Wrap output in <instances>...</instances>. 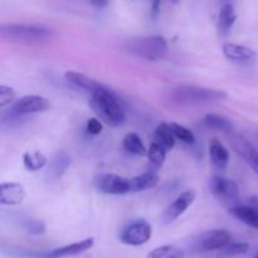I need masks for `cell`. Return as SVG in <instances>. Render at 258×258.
Returning <instances> with one entry per match:
<instances>
[{"label": "cell", "mask_w": 258, "mask_h": 258, "mask_svg": "<svg viewBox=\"0 0 258 258\" xmlns=\"http://www.w3.org/2000/svg\"><path fill=\"white\" fill-rule=\"evenodd\" d=\"M90 106L101 121L108 126L117 127L126 121V113L118 96L111 88L103 87L92 93Z\"/></svg>", "instance_id": "1"}, {"label": "cell", "mask_w": 258, "mask_h": 258, "mask_svg": "<svg viewBox=\"0 0 258 258\" xmlns=\"http://www.w3.org/2000/svg\"><path fill=\"white\" fill-rule=\"evenodd\" d=\"M169 97L181 105H194V103L216 102L227 98V92L217 88L199 87V86L181 85L170 88Z\"/></svg>", "instance_id": "2"}, {"label": "cell", "mask_w": 258, "mask_h": 258, "mask_svg": "<svg viewBox=\"0 0 258 258\" xmlns=\"http://www.w3.org/2000/svg\"><path fill=\"white\" fill-rule=\"evenodd\" d=\"M0 34L5 40L17 43H43L52 38L53 32L42 25L10 23L3 24Z\"/></svg>", "instance_id": "3"}, {"label": "cell", "mask_w": 258, "mask_h": 258, "mask_svg": "<svg viewBox=\"0 0 258 258\" xmlns=\"http://www.w3.org/2000/svg\"><path fill=\"white\" fill-rule=\"evenodd\" d=\"M126 48L136 57L155 62L165 57L168 52V43L161 35H150L128 40Z\"/></svg>", "instance_id": "4"}, {"label": "cell", "mask_w": 258, "mask_h": 258, "mask_svg": "<svg viewBox=\"0 0 258 258\" xmlns=\"http://www.w3.org/2000/svg\"><path fill=\"white\" fill-rule=\"evenodd\" d=\"M95 244V239L93 238H86L80 242H75V243L67 244V246L58 247V248H53L50 251H17L12 254L18 258H67L72 256H77V254L83 253V252L91 249Z\"/></svg>", "instance_id": "5"}, {"label": "cell", "mask_w": 258, "mask_h": 258, "mask_svg": "<svg viewBox=\"0 0 258 258\" xmlns=\"http://www.w3.org/2000/svg\"><path fill=\"white\" fill-rule=\"evenodd\" d=\"M153 236V227L145 219H136L122 228L120 232V241L126 246H143L148 243Z\"/></svg>", "instance_id": "6"}, {"label": "cell", "mask_w": 258, "mask_h": 258, "mask_svg": "<svg viewBox=\"0 0 258 258\" xmlns=\"http://www.w3.org/2000/svg\"><path fill=\"white\" fill-rule=\"evenodd\" d=\"M209 189L216 198L226 206H229V208L238 203L239 189L236 181L232 179L214 175L209 181Z\"/></svg>", "instance_id": "7"}, {"label": "cell", "mask_w": 258, "mask_h": 258, "mask_svg": "<svg viewBox=\"0 0 258 258\" xmlns=\"http://www.w3.org/2000/svg\"><path fill=\"white\" fill-rule=\"evenodd\" d=\"M232 242V234L226 229H211L202 233L194 242L197 252L221 251L223 247Z\"/></svg>", "instance_id": "8"}, {"label": "cell", "mask_w": 258, "mask_h": 258, "mask_svg": "<svg viewBox=\"0 0 258 258\" xmlns=\"http://www.w3.org/2000/svg\"><path fill=\"white\" fill-rule=\"evenodd\" d=\"M96 185L100 191L111 196H122L130 193V179H126L117 174H103L96 180Z\"/></svg>", "instance_id": "9"}, {"label": "cell", "mask_w": 258, "mask_h": 258, "mask_svg": "<svg viewBox=\"0 0 258 258\" xmlns=\"http://www.w3.org/2000/svg\"><path fill=\"white\" fill-rule=\"evenodd\" d=\"M50 103L43 96L38 95H27L18 98L12 106V110L22 116L33 115V113L45 112L49 110Z\"/></svg>", "instance_id": "10"}, {"label": "cell", "mask_w": 258, "mask_h": 258, "mask_svg": "<svg viewBox=\"0 0 258 258\" xmlns=\"http://www.w3.org/2000/svg\"><path fill=\"white\" fill-rule=\"evenodd\" d=\"M197 193L194 190H186L184 193H181L178 198L174 202H171L166 209L164 211L163 216H161V219L165 224L173 223L174 221L179 218L181 214H184L186 212V209L194 203L196 201Z\"/></svg>", "instance_id": "11"}, {"label": "cell", "mask_w": 258, "mask_h": 258, "mask_svg": "<svg viewBox=\"0 0 258 258\" xmlns=\"http://www.w3.org/2000/svg\"><path fill=\"white\" fill-rule=\"evenodd\" d=\"M27 197L25 189L19 183H2L0 185V204L14 207L19 206Z\"/></svg>", "instance_id": "12"}, {"label": "cell", "mask_w": 258, "mask_h": 258, "mask_svg": "<svg viewBox=\"0 0 258 258\" xmlns=\"http://www.w3.org/2000/svg\"><path fill=\"white\" fill-rule=\"evenodd\" d=\"M222 50L229 60L237 63L253 62L257 57V53L252 48L237 43H224Z\"/></svg>", "instance_id": "13"}, {"label": "cell", "mask_w": 258, "mask_h": 258, "mask_svg": "<svg viewBox=\"0 0 258 258\" xmlns=\"http://www.w3.org/2000/svg\"><path fill=\"white\" fill-rule=\"evenodd\" d=\"M232 144H233L237 153L243 158V160L251 166L252 170L258 175V151L254 149V146L239 135L234 136Z\"/></svg>", "instance_id": "14"}, {"label": "cell", "mask_w": 258, "mask_h": 258, "mask_svg": "<svg viewBox=\"0 0 258 258\" xmlns=\"http://www.w3.org/2000/svg\"><path fill=\"white\" fill-rule=\"evenodd\" d=\"M64 78L68 83H71L75 87L81 88L83 91H87V92L93 93L98 90H102L105 87V85L97 82L93 78H90L88 76L83 75V73L76 72V71H68L64 73Z\"/></svg>", "instance_id": "15"}, {"label": "cell", "mask_w": 258, "mask_h": 258, "mask_svg": "<svg viewBox=\"0 0 258 258\" xmlns=\"http://www.w3.org/2000/svg\"><path fill=\"white\" fill-rule=\"evenodd\" d=\"M209 158L217 169L224 170L229 163V151L221 141L212 139L209 141Z\"/></svg>", "instance_id": "16"}, {"label": "cell", "mask_w": 258, "mask_h": 258, "mask_svg": "<svg viewBox=\"0 0 258 258\" xmlns=\"http://www.w3.org/2000/svg\"><path fill=\"white\" fill-rule=\"evenodd\" d=\"M229 213L242 223L258 229V211L251 206H233L229 208Z\"/></svg>", "instance_id": "17"}, {"label": "cell", "mask_w": 258, "mask_h": 258, "mask_svg": "<svg viewBox=\"0 0 258 258\" xmlns=\"http://www.w3.org/2000/svg\"><path fill=\"white\" fill-rule=\"evenodd\" d=\"M175 135L173 133L171 125L168 122H161L156 126L154 131V141L163 146L166 151H170L175 146Z\"/></svg>", "instance_id": "18"}, {"label": "cell", "mask_w": 258, "mask_h": 258, "mask_svg": "<svg viewBox=\"0 0 258 258\" xmlns=\"http://www.w3.org/2000/svg\"><path fill=\"white\" fill-rule=\"evenodd\" d=\"M159 183V176L156 171L149 170L146 173L136 175L130 179L131 184V193H138V191L148 190V189L154 188Z\"/></svg>", "instance_id": "19"}, {"label": "cell", "mask_w": 258, "mask_h": 258, "mask_svg": "<svg viewBox=\"0 0 258 258\" xmlns=\"http://www.w3.org/2000/svg\"><path fill=\"white\" fill-rule=\"evenodd\" d=\"M237 20V14L234 12V7L232 3L222 5L218 17V30L222 35H227L233 28Z\"/></svg>", "instance_id": "20"}, {"label": "cell", "mask_w": 258, "mask_h": 258, "mask_svg": "<svg viewBox=\"0 0 258 258\" xmlns=\"http://www.w3.org/2000/svg\"><path fill=\"white\" fill-rule=\"evenodd\" d=\"M70 164H71L70 156H68L66 153H63V151H59V153L55 154L54 158H53L52 161H50L48 174H49L50 178L57 180V179L62 178L63 174L67 171Z\"/></svg>", "instance_id": "21"}, {"label": "cell", "mask_w": 258, "mask_h": 258, "mask_svg": "<svg viewBox=\"0 0 258 258\" xmlns=\"http://www.w3.org/2000/svg\"><path fill=\"white\" fill-rule=\"evenodd\" d=\"M166 153L168 151L159 145L158 143L153 141L148 149V159H149V165H150V170L156 171L164 165L166 159Z\"/></svg>", "instance_id": "22"}, {"label": "cell", "mask_w": 258, "mask_h": 258, "mask_svg": "<svg viewBox=\"0 0 258 258\" xmlns=\"http://www.w3.org/2000/svg\"><path fill=\"white\" fill-rule=\"evenodd\" d=\"M48 163L47 156L40 151H27L23 155V165L29 171H38Z\"/></svg>", "instance_id": "23"}, {"label": "cell", "mask_w": 258, "mask_h": 258, "mask_svg": "<svg viewBox=\"0 0 258 258\" xmlns=\"http://www.w3.org/2000/svg\"><path fill=\"white\" fill-rule=\"evenodd\" d=\"M122 146L127 153L134 154L138 156L148 155V149L145 148L144 143L141 141L140 136L135 133H130L123 138Z\"/></svg>", "instance_id": "24"}, {"label": "cell", "mask_w": 258, "mask_h": 258, "mask_svg": "<svg viewBox=\"0 0 258 258\" xmlns=\"http://www.w3.org/2000/svg\"><path fill=\"white\" fill-rule=\"evenodd\" d=\"M203 123L207 127L221 130L224 133H232V130H233V125H232L231 121L227 117L217 115V113H208V115L204 116Z\"/></svg>", "instance_id": "25"}, {"label": "cell", "mask_w": 258, "mask_h": 258, "mask_svg": "<svg viewBox=\"0 0 258 258\" xmlns=\"http://www.w3.org/2000/svg\"><path fill=\"white\" fill-rule=\"evenodd\" d=\"M146 258H185V253L179 247L166 244L149 252Z\"/></svg>", "instance_id": "26"}, {"label": "cell", "mask_w": 258, "mask_h": 258, "mask_svg": "<svg viewBox=\"0 0 258 258\" xmlns=\"http://www.w3.org/2000/svg\"><path fill=\"white\" fill-rule=\"evenodd\" d=\"M249 249L248 243L246 242H229L226 247L219 251V257L222 258H231L241 254L247 253Z\"/></svg>", "instance_id": "27"}, {"label": "cell", "mask_w": 258, "mask_h": 258, "mask_svg": "<svg viewBox=\"0 0 258 258\" xmlns=\"http://www.w3.org/2000/svg\"><path fill=\"white\" fill-rule=\"evenodd\" d=\"M171 128H173V133L175 135V138L178 140L183 141V143L188 144V145H193L196 143V136L194 134L191 133L189 128H186L185 126L180 125V123H176V122H171Z\"/></svg>", "instance_id": "28"}, {"label": "cell", "mask_w": 258, "mask_h": 258, "mask_svg": "<svg viewBox=\"0 0 258 258\" xmlns=\"http://www.w3.org/2000/svg\"><path fill=\"white\" fill-rule=\"evenodd\" d=\"M22 228L25 233L30 236H42L45 232V224L38 219L28 218L22 223Z\"/></svg>", "instance_id": "29"}, {"label": "cell", "mask_w": 258, "mask_h": 258, "mask_svg": "<svg viewBox=\"0 0 258 258\" xmlns=\"http://www.w3.org/2000/svg\"><path fill=\"white\" fill-rule=\"evenodd\" d=\"M15 96H17V93L12 87L5 85L0 86V108L7 107L8 105L14 102Z\"/></svg>", "instance_id": "30"}, {"label": "cell", "mask_w": 258, "mask_h": 258, "mask_svg": "<svg viewBox=\"0 0 258 258\" xmlns=\"http://www.w3.org/2000/svg\"><path fill=\"white\" fill-rule=\"evenodd\" d=\"M86 128H87V133L91 134V135H100L102 133V123L98 118H88Z\"/></svg>", "instance_id": "31"}, {"label": "cell", "mask_w": 258, "mask_h": 258, "mask_svg": "<svg viewBox=\"0 0 258 258\" xmlns=\"http://www.w3.org/2000/svg\"><path fill=\"white\" fill-rule=\"evenodd\" d=\"M160 0H154L153 5H151V14H153L154 18H156L159 15V12H160Z\"/></svg>", "instance_id": "32"}, {"label": "cell", "mask_w": 258, "mask_h": 258, "mask_svg": "<svg viewBox=\"0 0 258 258\" xmlns=\"http://www.w3.org/2000/svg\"><path fill=\"white\" fill-rule=\"evenodd\" d=\"M90 3L96 8H105L108 4V0H90Z\"/></svg>", "instance_id": "33"}, {"label": "cell", "mask_w": 258, "mask_h": 258, "mask_svg": "<svg viewBox=\"0 0 258 258\" xmlns=\"http://www.w3.org/2000/svg\"><path fill=\"white\" fill-rule=\"evenodd\" d=\"M248 206H251L252 208L257 209L258 211V197H251L248 201Z\"/></svg>", "instance_id": "34"}, {"label": "cell", "mask_w": 258, "mask_h": 258, "mask_svg": "<svg viewBox=\"0 0 258 258\" xmlns=\"http://www.w3.org/2000/svg\"><path fill=\"white\" fill-rule=\"evenodd\" d=\"M219 2H221L222 5H223V4H227V3H231V0H219Z\"/></svg>", "instance_id": "35"}, {"label": "cell", "mask_w": 258, "mask_h": 258, "mask_svg": "<svg viewBox=\"0 0 258 258\" xmlns=\"http://www.w3.org/2000/svg\"><path fill=\"white\" fill-rule=\"evenodd\" d=\"M169 2H171L173 4H179V2H180V0H169Z\"/></svg>", "instance_id": "36"}, {"label": "cell", "mask_w": 258, "mask_h": 258, "mask_svg": "<svg viewBox=\"0 0 258 258\" xmlns=\"http://www.w3.org/2000/svg\"><path fill=\"white\" fill-rule=\"evenodd\" d=\"M254 258H258V252L256 253V256H254Z\"/></svg>", "instance_id": "37"}]
</instances>
